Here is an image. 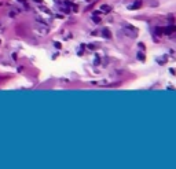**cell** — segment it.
Listing matches in <instances>:
<instances>
[{
  "instance_id": "3",
  "label": "cell",
  "mask_w": 176,
  "mask_h": 169,
  "mask_svg": "<svg viewBox=\"0 0 176 169\" xmlns=\"http://www.w3.org/2000/svg\"><path fill=\"white\" fill-rule=\"evenodd\" d=\"M103 33H106V37H107V39H110V37H112V36H110V32L107 30V29H106V30H103Z\"/></svg>"
},
{
  "instance_id": "2",
  "label": "cell",
  "mask_w": 176,
  "mask_h": 169,
  "mask_svg": "<svg viewBox=\"0 0 176 169\" xmlns=\"http://www.w3.org/2000/svg\"><path fill=\"white\" fill-rule=\"evenodd\" d=\"M102 10H103V11H110L112 8H110L109 6H103V7H102Z\"/></svg>"
},
{
  "instance_id": "1",
  "label": "cell",
  "mask_w": 176,
  "mask_h": 169,
  "mask_svg": "<svg viewBox=\"0 0 176 169\" xmlns=\"http://www.w3.org/2000/svg\"><path fill=\"white\" fill-rule=\"evenodd\" d=\"M140 6H142V1H140V0H136V3H133L132 6H129V8H131V10H135V8H139Z\"/></svg>"
},
{
  "instance_id": "4",
  "label": "cell",
  "mask_w": 176,
  "mask_h": 169,
  "mask_svg": "<svg viewBox=\"0 0 176 169\" xmlns=\"http://www.w3.org/2000/svg\"><path fill=\"white\" fill-rule=\"evenodd\" d=\"M138 56H139V59H140V61H145V56H143V54H138Z\"/></svg>"
}]
</instances>
